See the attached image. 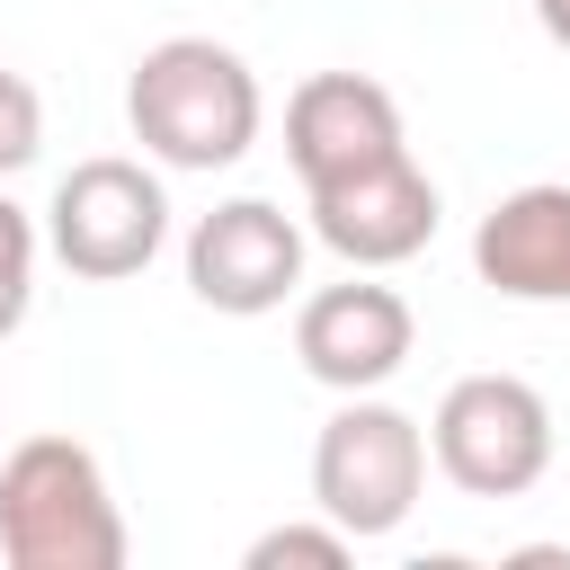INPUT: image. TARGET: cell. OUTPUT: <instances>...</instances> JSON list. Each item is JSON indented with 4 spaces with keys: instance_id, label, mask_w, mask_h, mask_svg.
<instances>
[{
    "instance_id": "6da1fadb",
    "label": "cell",
    "mask_w": 570,
    "mask_h": 570,
    "mask_svg": "<svg viewBox=\"0 0 570 570\" xmlns=\"http://www.w3.org/2000/svg\"><path fill=\"white\" fill-rule=\"evenodd\" d=\"M125 125L160 169H205L214 178V169L249 160L258 125H267V98H258V71L232 45L160 36V45H142V62L125 80Z\"/></svg>"
},
{
    "instance_id": "7a4b0ae2",
    "label": "cell",
    "mask_w": 570,
    "mask_h": 570,
    "mask_svg": "<svg viewBox=\"0 0 570 570\" xmlns=\"http://www.w3.org/2000/svg\"><path fill=\"white\" fill-rule=\"evenodd\" d=\"M125 508L80 436H27L0 454V561L9 570H125Z\"/></svg>"
},
{
    "instance_id": "3957f363",
    "label": "cell",
    "mask_w": 570,
    "mask_h": 570,
    "mask_svg": "<svg viewBox=\"0 0 570 570\" xmlns=\"http://www.w3.org/2000/svg\"><path fill=\"white\" fill-rule=\"evenodd\" d=\"M428 428L374 392H338V410L312 436V508L330 525H347L356 543L410 525L419 490H428Z\"/></svg>"
},
{
    "instance_id": "277c9868",
    "label": "cell",
    "mask_w": 570,
    "mask_h": 570,
    "mask_svg": "<svg viewBox=\"0 0 570 570\" xmlns=\"http://www.w3.org/2000/svg\"><path fill=\"white\" fill-rule=\"evenodd\" d=\"M428 454L463 499H525L552 472V401L525 374H463L428 419Z\"/></svg>"
},
{
    "instance_id": "5b68a950",
    "label": "cell",
    "mask_w": 570,
    "mask_h": 570,
    "mask_svg": "<svg viewBox=\"0 0 570 570\" xmlns=\"http://www.w3.org/2000/svg\"><path fill=\"white\" fill-rule=\"evenodd\" d=\"M160 240H169V196H160V178L142 160L98 151V160H71L62 169V187L45 205V249L71 276L125 285V276H142L160 258Z\"/></svg>"
},
{
    "instance_id": "8992f818",
    "label": "cell",
    "mask_w": 570,
    "mask_h": 570,
    "mask_svg": "<svg viewBox=\"0 0 570 570\" xmlns=\"http://www.w3.org/2000/svg\"><path fill=\"white\" fill-rule=\"evenodd\" d=\"M303 285V223L267 196H232L187 232V294L223 321H258Z\"/></svg>"
},
{
    "instance_id": "52a82bcc",
    "label": "cell",
    "mask_w": 570,
    "mask_h": 570,
    "mask_svg": "<svg viewBox=\"0 0 570 570\" xmlns=\"http://www.w3.org/2000/svg\"><path fill=\"white\" fill-rule=\"evenodd\" d=\"M410 134H401V98L365 71H312L294 98H285V160L312 187H338V178H365L383 160H401Z\"/></svg>"
},
{
    "instance_id": "ba28073f",
    "label": "cell",
    "mask_w": 570,
    "mask_h": 570,
    "mask_svg": "<svg viewBox=\"0 0 570 570\" xmlns=\"http://www.w3.org/2000/svg\"><path fill=\"white\" fill-rule=\"evenodd\" d=\"M410 347H419V321L392 285H374V267H356L347 285L303 294V312H294V356L330 392H383L410 365Z\"/></svg>"
},
{
    "instance_id": "9c48e42d",
    "label": "cell",
    "mask_w": 570,
    "mask_h": 570,
    "mask_svg": "<svg viewBox=\"0 0 570 570\" xmlns=\"http://www.w3.org/2000/svg\"><path fill=\"white\" fill-rule=\"evenodd\" d=\"M303 214H312V240H321V249H338L347 267H374V276H383V267H410V258L436 240L445 196H436V178L401 151V160H383V169H365V178L312 187Z\"/></svg>"
},
{
    "instance_id": "30bf717a",
    "label": "cell",
    "mask_w": 570,
    "mask_h": 570,
    "mask_svg": "<svg viewBox=\"0 0 570 570\" xmlns=\"http://www.w3.org/2000/svg\"><path fill=\"white\" fill-rule=\"evenodd\" d=\"M472 276L508 303H570V187H508L472 232Z\"/></svg>"
},
{
    "instance_id": "8fae6325",
    "label": "cell",
    "mask_w": 570,
    "mask_h": 570,
    "mask_svg": "<svg viewBox=\"0 0 570 570\" xmlns=\"http://www.w3.org/2000/svg\"><path fill=\"white\" fill-rule=\"evenodd\" d=\"M36 249H45V232H36V214L0 187V338L27 321V303H36Z\"/></svg>"
},
{
    "instance_id": "7c38bea8",
    "label": "cell",
    "mask_w": 570,
    "mask_h": 570,
    "mask_svg": "<svg viewBox=\"0 0 570 570\" xmlns=\"http://www.w3.org/2000/svg\"><path fill=\"white\" fill-rule=\"evenodd\" d=\"M347 552H356V534L330 525V517H321V525H267V534L249 543V570H285V561H303V570H338Z\"/></svg>"
},
{
    "instance_id": "4fadbf2b",
    "label": "cell",
    "mask_w": 570,
    "mask_h": 570,
    "mask_svg": "<svg viewBox=\"0 0 570 570\" xmlns=\"http://www.w3.org/2000/svg\"><path fill=\"white\" fill-rule=\"evenodd\" d=\"M36 151H45V98H36V80H27V71H9V62H0V187H9Z\"/></svg>"
},
{
    "instance_id": "5bb4252c",
    "label": "cell",
    "mask_w": 570,
    "mask_h": 570,
    "mask_svg": "<svg viewBox=\"0 0 570 570\" xmlns=\"http://www.w3.org/2000/svg\"><path fill=\"white\" fill-rule=\"evenodd\" d=\"M534 18H543V36L570 53V0H534Z\"/></svg>"
}]
</instances>
